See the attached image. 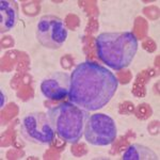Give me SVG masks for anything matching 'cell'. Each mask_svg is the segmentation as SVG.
Masks as SVG:
<instances>
[{
    "instance_id": "obj_1",
    "label": "cell",
    "mask_w": 160,
    "mask_h": 160,
    "mask_svg": "<svg viewBox=\"0 0 160 160\" xmlns=\"http://www.w3.org/2000/svg\"><path fill=\"white\" fill-rule=\"evenodd\" d=\"M118 86L112 72L94 62L78 64L69 78L68 98L84 111L104 108L114 96Z\"/></svg>"
},
{
    "instance_id": "obj_2",
    "label": "cell",
    "mask_w": 160,
    "mask_h": 160,
    "mask_svg": "<svg viewBox=\"0 0 160 160\" xmlns=\"http://www.w3.org/2000/svg\"><path fill=\"white\" fill-rule=\"evenodd\" d=\"M97 57L110 68L120 71L131 63L138 50V40L131 32H104L95 40Z\"/></svg>"
},
{
    "instance_id": "obj_3",
    "label": "cell",
    "mask_w": 160,
    "mask_h": 160,
    "mask_svg": "<svg viewBox=\"0 0 160 160\" xmlns=\"http://www.w3.org/2000/svg\"><path fill=\"white\" fill-rule=\"evenodd\" d=\"M55 132L68 143H77L84 131L86 112L72 102H63L47 111Z\"/></svg>"
},
{
    "instance_id": "obj_4",
    "label": "cell",
    "mask_w": 160,
    "mask_h": 160,
    "mask_svg": "<svg viewBox=\"0 0 160 160\" xmlns=\"http://www.w3.org/2000/svg\"><path fill=\"white\" fill-rule=\"evenodd\" d=\"M86 141L94 146H106L117 139V125L112 118L104 113H96L87 118L84 127Z\"/></svg>"
},
{
    "instance_id": "obj_5",
    "label": "cell",
    "mask_w": 160,
    "mask_h": 160,
    "mask_svg": "<svg viewBox=\"0 0 160 160\" xmlns=\"http://www.w3.org/2000/svg\"><path fill=\"white\" fill-rule=\"evenodd\" d=\"M22 135L27 141L46 145L53 140L55 130L44 112H30L22 121Z\"/></svg>"
},
{
    "instance_id": "obj_6",
    "label": "cell",
    "mask_w": 160,
    "mask_h": 160,
    "mask_svg": "<svg viewBox=\"0 0 160 160\" xmlns=\"http://www.w3.org/2000/svg\"><path fill=\"white\" fill-rule=\"evenodd\" d=\"M68 30L63 20L55 15H44L37 26V38L41 45L49 49H59L65 43Z\"/></svg>"
},
{
    "instance_id": "obj_7",
    "label": "cell",
    "mask_w": 160,
    "mask_h": 160,
    "mask_svg": "<svg viewBox=\"0 0 160 160\" xmlns=\"http://www.w3.org/2000/svg\"><path fill=\"white\" fill-rule=\"evenodd\" d=\"M69 76L66 73H55L41 83V92L46 98L51 100L63 99L69 92Z\"/></svg>"
},
{
    "instance_id": "obj_8",
    "label": "cell",
    "mask_w": 160,
    "mask_h": 160,
    "mask_svg": "<svg viewBox=\"0 0 160 160\" xmlns=\"http://www.w3.org/2000/svg\"><path fill=\"white\" fill-rule=\"evenodd\" d=\"M18 19V10L15 1L2 0L0 2V31L8 32L14 28Z\"/></svg>"
},
{
    "instance_id": "obj_9",
    "label": "cell",
    "mask_w": 160,
    "mask_h": 160,
    "mask_svg": "<svg viewBox=\"0 0 160 160\" xmlns=\"http://www.w3.org/2000/svg\"><path fill=\"white\" fill-rule=\"evenodd\" d=\"M122 158L124 160H158V156L149 148L141 144H132L126 149Z\"/></svg>"
}]
</instances>
